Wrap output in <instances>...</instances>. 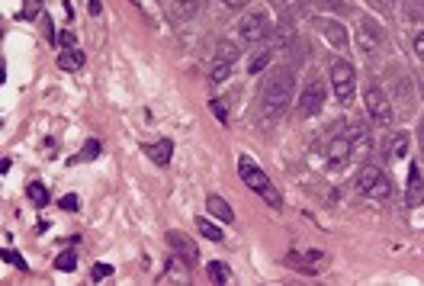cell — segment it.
Segmentation results:
<instances>
[{
	"label": "cell",
	"instance_id": "1",
	"mask_svg": "<svg viewBox=\"0 0 424 286\" xmlns=\"http://www.w3.org/2000/svg\"><path fill=\"white\" fill-rule=\"evenodd\" d=\"M292 91H296V74H292V68H273L264 81V93H260L264 119L283 116L286 106L292 103Z\"/></svg>",
	"mask_w": 424,
	"mask_h": 286
},
{
	"label": "cell",
	"instance_id": "2",
	"mask_svg": "<svg viewBox=\"0 0 424 286\" xmlns=\"http://www.w3.org/2000/svg\"><path fill=\"white\" fill-rule=\"evenodd\" d=\"M238 174H241L244 187H251L254 193L264 196V202L270 206V210H283V196H280V190L273 187L270 177H267L264 171H260L258 164L248 158V154H241V158H238Z\"/></svg>",
	"mask_w": 424,
	"mask_h": 286
},
{
	"label": "cell",
	"instance_id": "3",
	"mask_svg": "<svg viewBox=\"0 0 424 286\" xmlns=\"http://www.w3.org/2000/svg\"><path fill=\"white\" fill-rule=\"evenodd\" d=\"M357 187H360L363 196L369 200H389L392 196V181L383 168H376V164H363L360 168V177H357Z\"/></svg>",
	"mask_w": 424,
	"mask_h": 286
},
{
	"label": "cell",
	"instance_id": "4",
	"mask_svg": "<svg viewBox=\"0 0 424 286\" xmlns=\"http://www.w3.org/2000/svg\"><path fill=\"white\" fill-rule=\"evenodd\" d=\"M357 45L367 58H379L386 52V35H383V26L373 20V16H360L357 23Z\"/></svg>",
	"mask_w": 424,
	"mask_h": 286
},
{
	"label": "cell",
	"instance_id": "5",
	"mask_svg": "<svg viewBox=\"0 0 424 286\" xmlns=\"http://www.w3.org/2000/svg\"><path fill=\"white\" fill-rule=\"evenodd\" d=\"M389 77H392V97H396V103H399V116L408 119L411 113H415V103H418L415 91H411V74L402 68H396Z\"/></svg>",
	"mask_w": 424,
	"mask_h": 286
},
{
	"label": "cell",
	"instance_id": "6",
	"mask_svg": "<svg viewBox=\"0 0 424 286\" xmlns=\"http://www.w3.org/2000/svg\"><path fill=\"white\" fill-rule=\"evenodd\" d=\"M354 84H357V71L350 62H334L331 64V87L338 103H350L354 100Z\"/></svg>",
	"mask_w": 424,
	"mask_h": 286
},
{
	"label": "cell",
	"instance_id": "7",
	"mask_svg": "<svg viewBox=\"0 0 424 286\" xmlns=\"http://www.w3.org/2000/svg\"><path fill=\"white\" fill-rule=\"evenodd\" d=\"M363 103H367V113L376 126H389L392 122V103L386 97V91L379 84H369L367 93H363Z\"/></svg>",
	"mask_w": 424,
	"mask_h": 286
},
{
	"label": "cell",
	"instance_id": "8",
	"mask_svg": "<svg viewBox=\"0 0 424 286\" xmlns=\"http://www.w3.org/2000/svg\"><path fill=\"white\" fill-rule=\"evenodd\" d=\"M270 16L264 13V10H258V13H248L241 23H238V35H241L244 42H264L267 35H270Z\"/></svg>",
	"mask_w": 424,
	"mask_h": 286
},
{
	"label": "cell",
	"instance_id": "9",
	"mask_svg": "<svg viewBox=\"0 0 424 286\" xmlns=\"http://www.w3.org/2000/svg\"><path fill=\"white\" fill-rule=\"evenodd\" d=\"M321 106H325V84H321V81H309L299 97V116H306V119L319 116Z\"/></svg>",
	"mask_w": 424,
	"mask_h": 286
},
{
	"label": "cell",
	"instance_id": "10",
	"mask_svg": "<svg viewBox=\"0 0 424 286\" xmlns=\"http://www.w3.org/2000/svg\"><path fill=\"white\" fill-rule=\"evenodd\" d=\"M167 248H171V251H174L187 267H196V261H200V251H196V244L190 241V238L183 235V231H167Z\"/></svg>",
	"mask_w": 424,
	"mask_h": 286
},
{
	"label": "cell",
	"instance_id": "11",
	"mask_svg": "<svg viewBox=\"0 0 424 286\" xmlns=\"http://www.w3.org/2000/svg\"><path fill=\"white\" fill-rule=\"evenodd\" d=\"M319 33L325 35V39H328V42H331L338 52H348V45H350L348 29H344L338 20H319Z\"/></svg>",
	"mask_w": 424,
	"mask_h": 286
},
{
	"label": "cell",
	"instance_id": "12",
	"mask_svg": "<svg viewBox=\"0 0 424 286\" xmlns=\"http://www.w3.org/2000/svg\"><path fill=\"white\" fill-rule=\"evenodd\" d=\"M142 151H145L154 164L167 168V164H171V154H174V145H171V139H161V142H151V145H142Z\"/></svg>",
	"mask_w": 424,
	"mask_h": 286
},
{
	"label": "cell",
	"instance_id": "13",
	"mask_svg": "<svg viewBox=\"0 0 424 286\" xmlns=\"http://www.w3.org/2000/svg\"><path fill=\"white\" fill-rule=\"evenodd\" d=\"M424 200V181H421V168L411 164L408 168V190H405V202L408 206H418Z\"/></svg>",
	"mask_w": 424,
	"mask_h": 286
},
{
	"label": "cell",
	"instance_id": "14",
	"mask_svg": "<svg viewBox=\"0 0 424 286\" xmlns=\"http://www.w3.org/2000/svg\"><path fill=\"white\" fill-rule=\"evenodd\" d=\"M328 161H331L334 168H341V164L350 161V139L348 135H344V139H334L331 145H328Z\"/></svg>",
	"mask_w": 424,
	"mask_h": 286
},
{
	"label": "cell",
	"instance_id": "15",
	"mask_svg": "<svg viewBox=\"0 0 424 286\" xmlns=\"http://www.w3.org/2000/svg\"><path fill=\"white\" fill-rule=\"evenodd\" d=\"M405 151H408V132H392L389 135V142H386V158L389 161H399V158H405Z\"/></svg>",
	"mask_w": 424,
	"mask_h": 286
},
{
	"label": "cell",
	"instance_id": "16",
	"mask_svg": "<svg viewBox=\"0 0 424 286\" xmlns=\"http://www.w3.org/2000/svg\"><path fill=\"white\" fill-rule=\"evenodd\" d=\"M369 148H373V139H369V132H354L350 135V158L354 161H363L369 154Z\"/></svg>",
	"mask_w": 424,
	"mask_h": 286
},
{
	"label": "cell",
	"instance_id": "17",
	"mask_svg": "<svg viewBox=\"0 0 424 286\" xmlns=\"http://www.w3.org/2000/svg\"><path fill=\"white\" fill-rule=\"evenodd\" d=\"M206 210L212 212L219 222H235V212H231V206L222 200V196H209V200H206Z\"/></svg>",
	"mask_w": 424,
	"mask_h": 286
},
{
	"label": "cell",
	"instance_id": "18",
	"mask_svg": "<svg viewBox=\"0 0 424 286\" xmlns=\"http://www.w3.org/2000/svg\"><path fill=\"white\" fill-rule=\"evenodd\" d=\"M171 13L183 23L193 20V16L200 13V0H171Z\"/></svg>",
	"mask_w": 424,
	"mask_h": 286
},
{
	"label": "cell",
	"instance_id": "19",
	"mask_svg": "<svg viewBox=\"0 0 424 286\" xmlns=\"http://www.w3.org/2000/svg\"><path fill=\"white\" fill-rule=\"evenodd\" d=\"M58 68L62 71H81L84 68V52L77 49V45L74 49H64L62 55H58Z\"/></svg>",
	"mask_w": 424,
	"mask_h": 286
},
{
	"label": "cell",
	"instance_id": "20",
	"mask_svg": "<svg viewBox=\"0 0 424 286\" xmlns=\"http://www.w3.org/2000/svg\"><path fill=\"white\" fill-rule=\"evenodd\" d=\"M299 264H302V270H309V273H321L328 267V258L321 251H309L306 261H299Z\"/></svg>",
	"mask_w": 424,
	"mask_h": 286
},
{
	"label": "cell",
	"instance_id": "21",
	"mask_svg": "<svg viewBox=\"0 0 424 286\" xmlns=\"http://www.w3.org/2000/svg\"><path fill=\"white\" fill-rule=\"evenodd\" d=\"M235 58H238V45H235V42H229V39H222V42H219V49H216V62L231 64Z\"/></svg>",
	"mask_w": 424,
	"mask_h": 286
},
{
	"label": "cell",
	"instance_id": "22",
	"mask_svg": "<svg viewBox=\"0 0 424 286\" xmlns=\"http://www.w3.org/2000/svg\"><path fill=\"white\" fill-rule=\"evenodd\" d=\"M270 4L283 13V20H290L292 13H299V10H302V0H270Z\"/></svg>",
	"mask_w": 424,
	"mask_h": 286
},
{
	"label": "cell",
	"instance_id": "23",
	"mask_svg": "<svg viewBox=\"0 0 424 286\" xmlns=\"http://www.w3.org/2000/svg\"><path fill=\"white\" fill-rule=\"evenodd\" d=\"M196 229H200L202 235L209 238V241H222V238H225L222 231H219V225H212L209 219H196Z\"/></svg>",
	"mask_w": 424,
	"mask_h": 286
},
{
	"label": "cell",
	"instance_id": "24",
	"mask_svg": "<svg viewBox=\"0 0 424 286\" xmlns=\"http://www.w3.org/2000/svg\"><path fill=\"white\" fill-rule=\"evenodd\" d=\"M26 196L35 202V206H45V202H49V190L42 187V183H29V187H26Z\"/></svg>",
	"mask_w": 424,
	"mask_h": 286
},
{
	"label": "cell",
	"instance_id": "25",
	"mask_svg": "<svg viewBox=\"0 0 424 286\" xmlns=\"http://www.w3.org/2000/svg\"><path fill=\"white\" fill-rule=\"evenodd\" d=\"M229 74H231V64L216 62L212 64V71H209V81H212V84H222V81H229Z\"/></svg>",
	"mask_w": 424,
	"mask_h": 286
},
{
	"label": "cell",
	"instance_id": "26",
	"mask_svg": "<svg viewBox=\"0 0 424 286\" xmlns=\"http://www.w3.org/2000/svg\"><path fill=\"white\" fill-rule=\"evenodd\" d=\"M209 277L219 280V283H231V270L225 264H219V261L216 264H209Z\"/></svg>",
	"mask_w": 424,
	"mask_h": 286
},
{
	"label": "cell",
	"instance_id": "27",
	"mask_svg": "<svg viewBox=\"0 0 424 286\" xmlns=\"http://www.w3.org/2000/svg\"><path fill=\"white\" fill-rule=\"evenodd\" d=\"M55 267L58 270H64V273H71L77 267V261H74V254L71 251H64V254H58V261H55Z\"/></svg>",
	"mask_w": 424,
	"mask_h": 286
},
{
	"label": "cell",
	"instance_id": "28",
	"mask_svg": "<svg viewBox=\"0 0 424 286\" xmlns=\"http://www.w3.org/2000/svg\"><path fill=\"white\" fill-rule=\"evenodd\" d=\"M405 7H408L411 20H424V0H402Z\"/></svg>",
	"mask_w": 424,
	"mask_h": 286
},
{
	"label": "cell",
	"instance_id": "29",
	"mask_svg": "<svg viewBox=\"0 0 424 286\" xmlns=\"http://www.w3.org/2000/svg\"><path fill=\"white\" fill-rule=\"evenodd\" d=\"M97 151H100V142H87V145L81 148V154H77V161H91V158H97Z\"/></svg>",
	"mask_w": 424,
	"mask_h": 286
},
{
	"label": "cell",
	"instance_id": "30",
	"mask_svg": "<svg viewBox=\"0 0 424 286\" xmlns=\"http://www.w3.org/2000/svg\"><path fill=\"white\" fill-rule=\"evenodd\" d=\"M267 62H270V52H260V55L258 58H254V62H251V74H258V71H264L267 68Z\"/></svg>",
	"mask_w": 424,
	"mask_h": 286
},
{
	"label": "cell",
	"instance_id": "31",
	"mask_svg": "<svg viewBox=\"0 0 424 286\" xmlns=\"http://www.w3.org/2000/svg\"><path fill=\"white\" fill-rule=\"evenodd\" d=\"M369 4H373L383 16H392V10H396V0H369Z\"/></svg>",
	"mask_w": 424,
	"mask_h": 286
},
{
	"label": "cell",
	"instance_id": "32",
	"mask_svg": "<svg viewBox=\"0 0 424 286\" xmlns=\"http://www.w3.org/2000/svg\"><path fill=\"white\" fill-rule=\"evenodd\" d=\"M77 206H81V200H77L74 193L62 196V210H68V212H77Z\"/></svg>",
	"mask_w": 424,
	"mask_h": 286
},
{
	"label": "cell",
	"instance_id": "33",
	"mask_svg": "<svg viewBox=\"0 0 424 286\" xmlns=\"http://www.w3.org/2000/svg\"><path fill=\"white\" fill-rule=\"evenodd\" d=\"M209 106H212V113H216V116L222 119V122H229V113H225V100H212Z\"/></svg>",
	"mask_w": 424,
	"mask_h": 286
},
{
	"label": "cell",
	"instance_id": "34",
	"mask_svg": "<svg viewBox=\"0 0 424 286\" xmlns=\"http://www.w3.org/2000/svg\"><path fill=\"white\" fill-rule=\"evenodd\" d=\"M4 261H7V264H16V267H20V270H26V264H23V258H20V254H13V251H4Z\"/></svg>",
	"mask_w": 424,
	"mask_h": 286
},
{
	"label": "cell",
	"instance_id": "35",
	"mask_svg": "<svg viewBox=\"0 0 424 286\" xmlns=\"http://www.w3.org/2000/svg\"><path fill=\"white\" fill-rule=\"evenodd\" d=\"M110 273H113V267H110V264H97V267H93V277H97V280H106Z\"/></svg>",
	"mask_w": 424,
	"mask_h": 286
},
{
	"label": "cell",
	"instance_id": "36",
	"mask_svg": "<svg viewBox=\"0 0 424 286\" xmlns=\"http://www.w3.org/2000/svg\"><path fill=\"white\" fill-rule=\"evenodd\" d=\"M415 55H418V62H424V33L415 35Z\"/></svg>",
	"mask_w": 424,
	"mask_h": 286
},
{
	"label": "cell",
	"instance_id": "37",
	"mask_svg": "<svg viewBox=\"0 0 424 286\" xmlns=\"http://www.w3.org/2000/svg\"><path fill=\"white\" fill-rule=\"evenodd\" d=\"M62 49H74V35L71 33H62Z\"/></svg>",
	"mask_w": 424,
	"mask_h": 286
},
{
	"label": "cell",
	"instance_id": "38",
	"mask_svg": "<svg viewBox=\"0 0 424 286\" xmlns=\"http://www.w3.org/2000/svg\"><path fill=\"white\" fill-rule=\"evenodd\" d=\"M251 0H225V7H231V10H238V7H248Z\"/></svg>",
	"mask_w": 424,
	"mask_h": 286
},
{
	"label": "cell",
	"instance_id": "39",
	"mask_svg": "<svg viewBox=\"0 0 424 286\" xmlns=\"http://www.w3.org/2000/svg\"><path fill=\"white\" fill-rule=\"evenodd\" d=\"M319 7H331V10H344L338 0H319Z\"/></svg>",
	"mask_w": 424,
	"mask_h": 286
},
{
	"label": "cell",
	"instance_id": "40",
	"mask_svg": "<svg viewBox=\"0 0 424 286\" xmlns=\"http://www.w3.org/2000/svg\"><path fill=\"white\" fill-rule=\"evenodd\" d=\"M87 10H91V13L97 16V13H100V0H87Z\"/></svg>",
	"mask_w": 424,
	"mask_h": 286
},
{
	"label": "cell",
	"instance_id": "41",
	"mask_svg": "<svg viewBox=\"0 0 424 286\" xmlns=\"http://www.w3.org/2000/svg\"><path fill=\"white\" fill-rule=\"evenodd\" d=\"M418 145H421V154H424V122L418 126Z\"/></svg>",
	"mask_w": 424,
	"mask_h": 286
},
{
	"label": "cell",
	"instance_id": "42",
	"mask_svg": "<svg viewBox=\"0 0 424 286\" xmlns=\"http://www.w3.org/2000/svg\"><path fill=\"white\" fill-rule=\"evenodd\" d=\"M418 93H421V100H424V77L418 81Z\"/></svg>",
	"mask_w": 424,
	"mask_h": 286
}]
</instances>
